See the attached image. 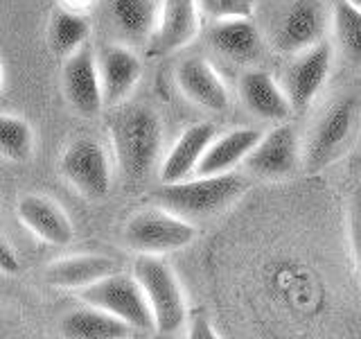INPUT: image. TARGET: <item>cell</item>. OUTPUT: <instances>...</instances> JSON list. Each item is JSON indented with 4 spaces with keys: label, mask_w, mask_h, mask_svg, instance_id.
Wrapping results in <instances>:
<instances>
[{
    "label": "cell",
    "mask_w": 361,
    "mask_h": 339,
    "mask_svg": "<svg viewBox=\"0 0 361 339\" xmlns=\"http://www.w3.org/2000/svg\"><path fill=\"white\" fill-rule=\"evenodd\" d=\"M325 16L319 0H296L280 20L276 45L282 52L298 54L323 41Z\"/></svg>",
    "instance_id": "cell-14"
},
{
    "label": "cell",
    "mask_w": 361,
    "mask_h": 339,
    "mask_svg": "<svg viewBox=\"0 0 361 339\" xmlns=\"http://www.w3.org/2000/svg\"><path fill=\"white\" fill-rule=\"evenodd\" d=\"M357 116H359L357 97L336 100L323 113L312 131L307 152H305V163H307L310 170H323L345 152V147L355 133Z\"/></svg>",
    "instance_id": "cell-6"
},
{
    "label": "cell",
    "mask_w": 361,
    "mask_h": 339,
    "mask_svg": "<svg viewBox=\"0 0 361 339\" xmlns=\"http://www.w3.org/2000/svg\"><path fill=\"white\" fill-rule=\"evenodd\" d=\"M111 138L124 179L149 177L163 150V124L154 109L129 107L118 113L111 122Z\"/></svg>",
    "instance_id": "cell-1"
},
{
    "label": "cell",
    "mask_w": 361,
    "mask_h": 339,
    "mask_svg": "<svg viewBox=\"0 0 361 339\" xmlns=\"http://www.w3.org/2000/svg\"><path fill=\"white\" fill-rule=\"evenodd\" d=\"M217 138V129L212 122H197L178 136L172 150L167 152L161 165L163 184H176L183 181L190 172H195L199 161L206 154L210 143Z\"/></svg>",
    "instance_id": "cell-17"
},
{
    "label": "cell",
    "mask_w": 361,
    "mask_h": 339,
    "mask_svg": "<svg viewBox=\"0 0 361 339\" xmlns=\"http://www.w3.org/2000/svg\"><path fill=\"white\" fill-rule=\"evenodd\" d=\"M300 141L298 131L291 124H278L269 133H262L253 152L246 156L244 165L251 172L267 179H282L298 170Z\"/></svg>",
    "instance_id": "cell-9"
},
{
    "label": "cell",
    "mask_w": 361,
    "mask_h": 339,
    "mask_svg": "<svg viewBox=\"0 0 361 339\" xmlns=\"http://www.w3.org/2000/svg\"><path fill=\"white\" fill-rule=\"evenodd\" d=\"M79 299L86 305H95V308H102L120 316L122 321L133 326L135 331H142V333L156 331L154 310L135 274L113 271L106 278L79 290Z\"/></svg>",
    "instance_id": "cell-4"
},
{
    "label": "cell",
    "mask_w": 361,
    "mask_h": 339,
    "mask_svg": "<svg viewBox=\"0 0 361 339\" xmlns=\"http://www.w3.org/2000/svg\"><path fill=\"white\" fill-rule=\"evenodd\" d=\"M197 237V226L183 215H176L169 208H147L127 222L124 226V242L135 254L165 256L192 244Z\"/></svg>",
    "instance_id": "cell-5"
},
{
    "label": "cell",
    "mask_w": 361,
    "mask_h": 339,
    "mask_svg": "<svg viewBox=\"0 0 361 339\" xmlns=\"http://www.w3.org/2000/svg\"><path fill=\"white\" fill-rule=\"evenodd\" d=\"M133 274L149 299L156 319V333L176 335L185 323L188 308L183 287H180L174 269L161 256L140 254V258L133 263Z\"/></svg>",
    "instance_id": "cell-3"
},
{
    "label": "cell",
    "mask_w": 361,
    "mask_h": 339,
    "mask_svg": "<svg viewBox=\"0 0 361 339\" xmlns=\"http://www.w3.org/2000/svg\"><path fill=\"white\" fill-rule=\"evenodd\" d=\"M199 11L197 0H163L147 54L165 56L190 45L199 34Z\"/></svg>",
    "instance_id": "cell-10"
},
{
    "label": "cell",
    "mask_w": 361,
    "mask_h": 339,
    "mask_svg": "<svg viewBox=\"0 0 361 339\" xmlns=\"http://www.w3.org/2000/svg\"><path fill=\"white\" fill-rule=\"evenodd\" d=\"M16 215L25 229L39 240L63 246L73 240V224L54 199L45 195H23L16 203Z\"/></svg>",
    "instance_id": "cell-15"
},
{
    "label": "cell",
    "mask_w": 361,
    "mask_h": 339,
    "mask_svg": "<svg viewBox=\"0 0 361 339\" xmlns=\"http://www.w3.org/2000/svg\"><path fill=\"white\" fill-rule=\"evenodd\" d=\"M0 150L9 161H27L34 150V133L27 120L11 113L0 116Z\"/></svg>",
    "instance_id": "cell-25"
},
{
    "label": "cell",
    "mask_w": 361,
    "mask_h": 339,
    "mask_svg": "<svg viewBox=\"0 0 361 339\" xmlns=\"http://www.w3.org/2000/svg\"><path fill=\"white\" fill-rule=\"evenodd\" d=\"M0 271L5 276H14L20 271V260H18V251L9 244L7 237L0 240Z\"/></svg>",
    "instance_id": "cell-27"
},
{
    "label": "cell",
    "mask_w": 361,
    "mask_h": 339,
    "mask_svg": "<svg viewBox=\"0 0 361 339\" xmlns=\"http://www.w3.org/2000/svg\"><path fill=\"white\" fill-rule=\"evenodd\" d=\"M113 25L127 41L152 39L158 23V11L154 0H109Z\"/></svg>",
    "instance_id": "cell-22"
},
{
    "label": "cell",
    "mask_w": 361,
    "mask_h": 339,
    "mask_svg": "<svg viewBox=\"0 0 361 339\" xmlns=\"http://www.w3.org/2000/svg\"><path fill=\"white\" fill-rule=\"evenodd\" d=\"M210 45L214 52L237 64L253 61L259 52V34L251 18H231L217 20L210 30Z\"/></svg>",
    "instance_id": "cell-21"
},
{
    "label": "cell",
    "mask_w": 361,
    "mask_h": 339,
    "mask_svg": "<svg viewBox=\"0 0 361 339\" xmlns=\"http://www.w3.org/2000/svg\"><path fill=\"white\" fill-rule=\"evenodd\" d=\"M88 34H90V25L86 18H82L79 14H73V11L56 9L50 18V28H48L50 50H52V54L61 56V59H68L73 52L84 48L88 41Z\"/></svg>",
    "instance_id": "cell-23"
},
{
    "label": "cell",
    "mask_w": 361,
    "mask_h": 339,
    "mask_svg": "<svg viewBox=\"0 0 361 339\" xmlns=\"http://www.w3.org/2000/svg\"><path fill=\"white\" fill-rule=\"evenodd\" d=\"M176 86L192 105L208 111H226L231 105L228 88L214 68L201 56H188L176 66Z\"/></svg>",
    "instance_id": "cell-13"
},
{
    "label": "cell",
    "mask_w": 361,
    "mask_h": 339,
    "mask_svg": "<svg viewBox=\"0 0 361 339\" xmlns=\"http://www.w3.org/2000/svg\"><path fill=\"white\" fill-rule=\"evenodd\" d=\"M118 271V263L99 254H77L66 256L45 267V282L59 290H84L93 282Z\"/></svg>",
    "instance_id": "cell-18"
},
{
    "label": "cell",
    "mask_w": 361,
    "mask_h": 339,
    "mask_svg": "<svg viewBox=\"0 0 361 339\" xmlns=\"http://www.w3.org/2000/svg\"><path fill=\"white\" fill-rule=\"evenodd\" d=\"M61 174L86 199H102L111 190L109 156L95 138H77L66 147Z\"/></svg>",
    "instance_id": "cell-7"
},
{
    "label": "cell",
    "mask_w": 361,
    "mask_h": 339,
    "mask_svg": "<svg viewBox=\"0 0 361 339\" xmlns=\"http://www.w3.org/2000/svg\"><path fill=\"white\" fill-rule=\"evenodd\" d=\"M246 190V179L235 172L224 174H197V179L176 181V184H165L158 190V201L161 206L169 208L183 218H206L224 208H228L233 201L242 197Z\"/></svg>",
    "instance_id": "cell-2"
},
{
    "label": "cell",
    "mask_w": 361,
    "mask_h": 339,
    "mask_svg": "<svg viewBox=\"0 0 361 339\" xmlns=\"http://www.w3.org/2000/svg\"><path fill=\"white\" fill-rule=\"evenodd\" d=\"M63 95L79 116H97L104 109L99 66L93 50L84 45L73 52L63 64Z\"/></svg>",
    "instance_id": "cell-8"
},
{
    "label": "cell",
    "mask_w": 361,
    "mask_h": 339,
    "mask_svg": "<svg viewBox=\"0 0 361 339\" xmlns=\"http://www.w3.org/2000/svg\"><path fill=\"white\" fill-rule=\"evenodd\" d=\"M199 9L214 20L251 18L255 5L253 0H197Z\"/></svg>",
    "instance_id": "cell-26"
},
{
    "label": "cell",
    "mask_w": 361,
    "mask_h": 339,
    "mask_svg": "<svg viewBox=\"0 0 361 339\" xmlns=\"http://www.w3.org/2000/svg\"><path fill=\"white\" fill-rule=\"evenodd\" d=\"M133 331L135 328L122 321L120 316L95 308V305L73 310L61 321V335L73 339H124L131 337Z\"/></svg>",
    "instance_id": "cell-20"
},
{
    "label": "cell",
    "mask_w": 361,
    "mask_h": 339,
    "mask_svg": "<svg viewBox=\"0 0 361 339\" xmlns=\"http://www.w3.org/2000/svg\"><path fill=\"white\" fill-rule=\"evenodd\" d=\"M190 337L192 339H217V333H214L212 323L206 319L203 314L195 316V321L190 326Z\"/></svg>",
    "instance_id": "cell-28"
},
{
    "label": "cell",
    "mask_w": 361,
    "mask_h": 339,
    "mask_svg": "<svg viewBox=\"0 0 361 339\" xmlns=\"http://www.w3.org/2000/svg\"><path fill=\"white\" fill-rule=\"evenodd\" d=\"M102 88H104V105L118 107L133 93L142 77V61L131 48L120 43L104 45L97 56Z\"/></svg>",
    "instance_id": "cell-12"
},
{
    "label": "cell",
    "mask_w": 361,
    "mask_h": 339,
    "mask_svg": "<svg viewBox=\"0 0 361 339\" xmlns=\"http://www.w3.org/2000/svg\"><path fill=\"white\" fill-rule=\"evenodd\" d=\"M332 25L341 54L350 64L361 66V9L348 0H336L332 7Z\"/></svg>",
    "instance_id": "cell-24"
},
{
    "label": "cell",
    "mask_w": 361,
    "mask_h": 339,
    "mask_svg": "<svg viewBox=\"0 0 361 339\" xmlns=\"http://www.w3.org/2000/svg\"><path fill=\"white\" fill-rule=\"evenodd\" d=\"M262 138V131L257 129H233L219 136L210 143V147L199 161L195 174H224L233 172L235 165L246 161V156L253 152V147Z\"/></svg>",
    "instance_id": "cell-19"
},
{
    "label": "cell",
    "mask_w": 361,
    "mask_h": 339,
    "mask_svg": "<svg viewBox=\"0 0 361 339\" xmlns=\"http://www.w3.org/2000/svg\"><path fill=\"white\" fill-rule=\"evenodd\" d=\"M332 68V45L330 43H316L310 50L298 52V59L287 68L285 90L289 95V102L293 111H305L314 97L319 95V90L327 82Z\"/></svg>",
    "instance_id": "cell-11"
},
{
    "label": "cell",
    "mask_w": 361,
    "mask_h": 339,
    "mask_svg": "<svg viewBox=\"0 0 361 339\" xmlns=\"http://www.w3.org/2000/svg\"><path fill=\"white\" fill-rule=\"evenodd\" d=\"M240 100L253 116L271 120V122H285L291 116V102L287 90H282L276 79L264 71H246L240 77Z\"/></svg>",
    "instance_id": "cell-16"
},
{
    "label": "cell",
    "mask_w": 361,
    "mask_h": 339,
    "mask_svg": "<svg viewBox=\"0 0 361 339\" xmlns=\"http://www.w3.org/2000/svg\"><path fill=\"white\" fill-rule=\"evenodd\" d=\"M348 3H350V5H355L357 9H361V0H348Z\"/></svg>",
    "instance_id": "cell-29"
}]
</instances>
